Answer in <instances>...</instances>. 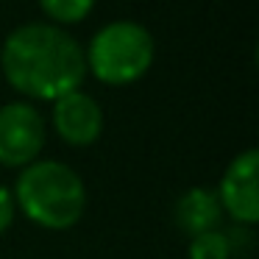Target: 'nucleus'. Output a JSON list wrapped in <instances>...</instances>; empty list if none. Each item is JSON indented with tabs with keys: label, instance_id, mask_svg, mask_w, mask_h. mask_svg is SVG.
Wrapping results in <instances>:
<instances>
[{
	"label": "nucleus",
	"instance_id": "obj_9",
	"mask_svg": "<svg viewBox=\"0 0 259 259\" xmlns=\"http://www.w3.org/2000/svg\"><path fill=\"white\" fill-rule=\"evenodd\" d=\"M39 6L51 20H56L62 25H73L81 23L92 12L95 0H39Z\"/></svg>",
	"mask_w": 259,
	"mask_h": 259
},
{
	"label": "nucleus",
	"instance_id": "obj_8",
	"mask_svg": "<svg viewBox=\"0 0 259 259\" xmlns=\"http://www.w3.org/2000/svg\"><path fill=\"white\" fill-rule=\"evenodd\" d=\"M229 256H231V240L220 229L190 237V259H229Z\"/></svg>",
	"mask_w": 259,
	"mask_h": 259
},
{
	"label": "nucleus",
	"instance_id": "obj_1",
	"mask_svg": "<svg viewBox=\"0 0 259 259\" xmlns=\"http://www.w3.org/2000/svg\"><path fill=\"white\" fill-rule=\"evenodd\" d=\"M0 67L17 92L39 101H59L81 90L87 75L84 48L59 25L28 23L12 31L0 51Z\"/></svg>",
	"mask_w": 259,
	"mask_h": 259
},
{
	"label": "nucleus",
	"instance_id": "obj_2",
	"mask_svg": "<svg viewBox=\"0 0 259 259\" xmlns=\"http://www.w3.org/2000/svg\"><path fill=\"white\" fill-rule=\"evenodd\" d=\"M14 203L23 209L28 220L42 229L62 231L81 220L87 206V190L81 176L70 164L53 162H31L23 167L14 184Z\"/></svg>",
	"mask_w": 259,
	"mask_h": 259
},
{
	"label": "nucleus",
	"instance_id": "obj_10",
	"mask_svg": "<svg viewBox=\"0 0 259 259\" xmlns=\"http://www.w3.org/2000/svg\"><path fill=\"white\" fill-rule=\"evenodd\" d=\"M12 220H14V195L9 187L0 184V234L12 226Z\"/></svg>",
	"mask_w": 259,
	"mask_h": 259
},
{
	"label": "nucleus",
	"instance_id": "obj_3",
	"mask_svg": "<svg viewBox=\"0 0 259 259\" xmlns=\"http://www.w3.org/2000/svg\"><path fill=\"white\" fill-rule=\"evenodd\" d=\"M84 62L87 70L103 84H134L153 64V36L145 25L131 20L109 23L92 36L84 51Z\"/></svg>",
	"mask_w": 259,
	"mask_h": 259
},
{
	"label": "nucleus",
	"instance_id": "obj_5",
	"mask_svg": "<svg viewBox=\"0 0 259 259\" xmlns=\"http://www.w3.org/2000/svg\"><path fill=\"white\" fill-rule=\"evenodd\" d=\"M256 176H259V153L253 148L242 151L231 159L218 187L220 209L229 212L237 223L253 226L259 220V195H256Z\"/></svg>",
	"mask_w": 259,
	"mask_h": 259
},
{
	"label": "nucleus",
	"instance_id": "obj_7",
	"mask_svg": "<svg viewBox=\"0 0 259 259\" xmlns=\"http://www.w3.org/2000/svg\"><path fill=\"white\" fill-rule=\"evenodd\" d=\"M176 226L184 234L198 237L203 231H218L220 220H223V209H220L218 192L206 190V187H192L176 201L173 209Z\"/></svg>",
	"mask_w": 259,
	"mask_h": 259
},
{
	"label": "nucleus",
	"instance_id": "obj_6",
	"mask_svg": "<svg viewBox=\"0 0 259 259\" xmlns=\"http://www.w3.org/2000/svg\"><path fill=\"white\" fill-rule=\"evenodd\" d=\"M53 128L67 145H92L103 131L101 103L81 90L67 92L59 101H53Z\"/></svg>",
	"mask_w": 259,
	"mask_h": 259
},
{
	"label": "nucleus",
	"instance_id": "obj_4",
	"mask_svg": "<svg viewBox=\"0 0 259 259\" xmlns=\"http://www.w3.org/2000/svg\"><path fill=\"white\" fill-rule=\"evenodd\" d=\"M45 148V120L31 103H6L0 109V164L25 167Z\"/></svg>",
	"mask_w": 259,
	"mask_h": 259
}]
</instances>
